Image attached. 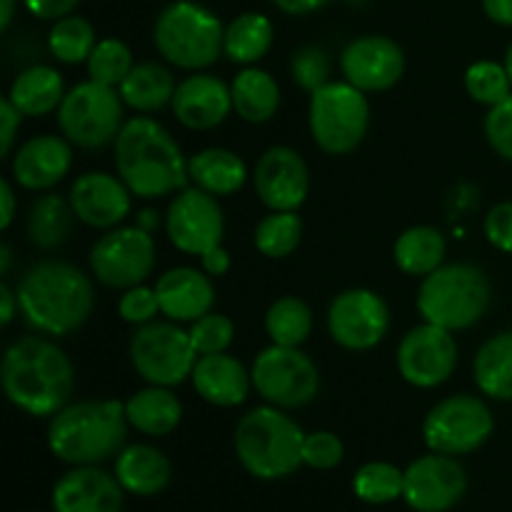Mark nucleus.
<instances>
[{
    "label": "nucleus",
    "instance_id": "55",
    "mask_svg": "<svg viewBox=\"0 0 512 512\" xmlns=\"http://www.w3.org/2000/svg\"><path fill=\"white\" fill-rule=\"evenodd\" d=\"M15 8H18V0H0V30L10 28L15 18Z\"/></svg>",
    "mask_w": 512,
    "mask_h": 512
},
{
    "label": "nucleus",
    "instance_id": "44",
    "mask_svg": "<svg viewBox=\"0 0 512 512\" xmlns=\"http://www.w3.org/2000/svg\"><path fill=\"white\" fill-rule=\"evenodd\" d=\"M345 445L330 430H315L305 435L303 443V465L313 470H333L343 463Z\"/></svg>",
    "mask_w": 512,
    "mask_h": 512
},
{
    "label": "nucleus",
    "instance_id": "9",
    "mask_svg": "<svg viewBox=\"0 0 512 512\" xmlns=\"http://www.w3.org/2000/svg\"><path fill=\"white\" fill-rule=\"evenodd\" d=\"M123 98L118 88L85 80L65 93L58 108L63 138L85 150H98L115 143L125 125Z\"/></svg>",
    "mask_w": 512,
    "mask_h": 512
},
{
    "label": "nucleus",
    "instance_id": "8",
    "mask_svg": "<svg viewBox=\"0 0 512 512\" xmlns=\"http://www.w3.org/2000/svg\"><path fill=\"white\" fill-rule=\"evenodd\" d=\"M310 135L315 145L328 155H348L365 140L370 128L368 95L360 88L343 83H325L310 93L308 108Z\"/></svg>",
    "mask_w": 512,
    "mask_h": 512
},
{
    "label": "nucleus",
    "instance_id": "20",
    "mask_svg": "<svg viewBox=\"0 0 512 512\" xmlns=\"http://www.w3.org/2000/svg\"><path fill=\"white\" fill-rule=\"evenodd\" d=\"M70 208L75 218L95 230L120 228L133 208V193L120 180V175L110 173H85L70 188Z\"/></svg>",
    "mask_w": 512,
    "mask_h": 512
},
{
    "label": "nucleus",
    "instance_id": "16",
    "mask_svg": "<svg viewBox=\"0 0 512 512\" xmlns=\"http://www.w3.org/2000/svg\"><path fill=\"white\" fill-rule=\"evenodd\" d=\"M170 243L188 255H203L223 245L225 215L218 198L200 188H183L165 213Z\"/></svg>",
    "mask_w": 512,
    "mask_h": 512
},
{
    "label": "nucleus",
    "instance_id": "5",
    "mask_svg": "<svg viewBox=\"0 0 512 512\" xmlns=\"http://www.w3.org/2000/svg\"><path fill=\"white\" fill-rule=\"evenodd\" d=\"M305 433L285 410L263 405L235 425L233 448L240 465L258 480H280L303 465Z\"/></svg>",
    "mask_w": 512,
    "mask_h": 512
},
{
    "label": "nucleus",
    "instance_id": "12",
    "mask_svg": "<svg viewBox=\"0 0 512 512\" xmlns=\"http://www.w3.org/2000/svg\"><path fill=\"white\" fill-rule=\"evenodd\" d=\"M250 375L260 398L280 410L305 408L320 393L318 365L300 348L270 343L258 353Z\"/></svg>",
    "mask_w": 512,
    "mask_h": 512
},
{
    "label": "nucleus",
    "instance_id": "54",
    "mask_svg": "<svg viewBox=\"0 0 512 512\" xmlns=\"http://www.w3.org/2000/svg\"><path fill=\"white\" fill-rule=\"evenodd\" d=\"M0 305H3V310H0V325H10L13 323L15 313L20 310V300H18V293H13L10 290V285H0Z\"/></svg>",
    "mask_w": 512,
    "mask_h": 512
},
{
    "label": "nucleus",
    "instance_id": "27",
    "mask_svg": "<svg viewBox=\"0 0 512 512\" xmlns=\"http://www.w3.org/2000/svg\"><path fill=\"white\" fill-rule=\"evenodd\" d=\"M125 415L133 430L150 438H163L173 433L183 420V403L170 388L148 385L125 400Z\"/></svg>",
    "mask_w": 512,
    "mask_h": 512
},
{
    "label": "nucleus",
    "instance_id": "52",
    "mask_svg": "<svg viewBox=\"0 0 512 512\" xmlns=\"http://www.w3.org/2000/svg\"><path fill=\"white\" fill-rule=\"evenodd\" d=\"M0 203H3V215H0V228L8 230L15 220V210H18V200H15V190L10 180H0Z\"/></svg>",
    "mask_w": 512,
    "mask_h": 512
},
{
    "label": "nucleus",
    "instance_id": "26",
    "mask_svg": "<svg viewBox=\"0 0 512 512\" xmlns=\"http://www.w3.org/2000/svg\"><path fill=\"white\" fill-rule=\"evenodd\" d=\"M115 478L125 493L138 498H153L163 493L173 478V468L165 453L153 445H125L115 458Z\"/></svg>",
    "mask_w": 512,
    "mask_h": 512
},
{
    "label": "nucleus",
    "instance_id": "39",
    "mask_svg": "<svg viewBox=\"0 0 512 512\" xmlns=\"http://www.w3.org/2000/svg\"><path fill=\"white\" fill-rule=\"evenodd\" d=\"M405 488V470L395 468L393 463L373 460L365 463L353 478V493L358 500L368 505H388L403 498Z\"/></svg>",
    "mask_w": 512,
    "mask_h": 512
},
{
    "label": "nucleus",
    "instance_id": "4",
    "mask_svg": "<svg viewBox=\"0 0 512 512\" xmlns=\"http://www.w3.org/2000/svg\"><path fill=\"white\" fill-rule=\"evenodd\" d=\"M125 403L113 398L68 403L50 418L48 448L60 463L100 465L118 458L128 443Z\"/></svg>",
    "mask_w": 512,
    "mask_h": 512
},
{
    "label": "nucleus",
    "instance_id": "50",
    "mask_svg": "<svg viewBox=\"0 0 512 512\" xmlns=\"http://www.w3.org/2000/svg\"><path fill=\"white\" fill-rule=\"evenodd\" d=\"M200 268H203L210 278H223V275L230 270V253L223 248V245H218V248L200 255Z\"/></svg>",
    "mask_w": 512,
    "mask_h": 512
},
{
    "label": "nucleus",
    "instance_id": "1",
    "mask_svg": "<svg viewBox=\"0 0 512 512\" xmlns=\"http://www.w3.org/2000/svg\"><path fill=\"white\" fill-rule=\"evenodd\" d=\"M0 378L5 398L33 418H53L70 403L75 390L73 363L43 335H28L10 343Z\"/></svg>",
    "mask_w": 512,
    "mask_h": 512
},
{
    "label": "nucleus",
    "instance_id": "2",
    "mask_svg": "<svg viewBox=\"0 0 512 512\" xmlns=\"http://www.w3.org/2000/svg\"><path fill=\"white\" fill-rule=\"evenodd\" d=\"M25 323L50 338H63L88 323L95 308V290L88 275L73 263L40 260L25 270L18 285Z\"/></svg>",
    "mask_w": 512,
    "mask_h": 512
},
{
    "label": "nucleus",
    "instance_id": "13",
    "mask_svg": "<svg viewBox=\"0 0 512 512\" xmlns=\"http://www.w3.org/2000/svg\"><path fill=\"white\" fill-rule=\"evenodd\" d=\"M90 270L100 283L115 290L143 285L155 270L153 233L140 225L108 230L90 250Z\"/></svg>",
    "mask_w": 512,
    "mask_h": 512
},
{
    "label": "nucleus",
    "instance_id": "25",
    "mask_svg": "<svg viewBox=\"0 0 512 512\" xmlns=\"http://www.w3.org/2000/svg\"><path fill=\"white\" fill-rule=\"evenodd\" d=\"M190 383L205 403L215 408H238L248 400L253 375L238 358L228 353L198 355Z\"/></svg>",
    "mask_w": 512,
    "mask_h": 512
},
{
    "label": "nucleus",
    "instance_id": "35",
    "mask_svg": "<svg viewBox=\"0 0 512 512\" xmlns=\"http://www.w3.org/2000/svg\"><path fill=\"white\" fill-rule=\"evenodd\" d=\"M73 208L60 195H40L28 213V238L35 248L53 250L68 240L73 230Z\"/></svg>",
    "mask_w": 512,
    "mask_h": 512
},
{
    "label": "nucleus",
    "instance_id": "28",
    "mask_svg": "<svg viewBox=\"0 0 512 512\" xmlns=\"http://www.w3.org/2000/svg\"><path fill=\"white\" fill-rule=\"evenodd\" d=\"M8 98L28 118L58 113L60 103L65 100L63 75L50 68V65H30V68L20 70L15 75V80L10 83Z\"/></svg>",
    "mask_w": 512,
    "mask_h": 512
},
{
    "label": "nucleus",
    "instance_id": "31",
    "mask_svg": "<svg viewBox=\"0 0 512 512\" xmlns=\"http://www.w3.org/2000/svg\"><path fill=\"white\" fill-rule=\"evenodd\" d=\"M473 380L488 398L512 400V330L493 335L478 348L473 360Z\"/></svg>",
    "mask_w": 512,
    "mask_h": 512
},
{
    "label": "nucleus",
    "instance_id": "21",
    "mask_svg": "<svg viewBox=\"0 0 512 512\" xmlns=\"http://www.w3.org/2000/svg\"><path fill=\"white\" fill-rule=\"evenodd\" d=\"M123 500V485L98 465H73L50 495L53 512H123Z\"/></svg>",
    "mask_w": 512,
    "mask_h": 512
},
{
    "label": "nucleus",
    "instance_id": "29",
    "mask_svg": "<svg viewBox=\"0 0 512 512\" xmlns=\"http://www.w3.org/2000/svg\"><path fill=\"white\" fill-rule=\"evenodd\" d=\"M188 175L195 188L215 198H228L243 188L248 180V168L233 150L205 148L188 158Z\"/></svg>",
    "mask_w": 512,
    "mask_h": 512
},
{
    "label": "nucleus",
    "instance_id": "14",
    "mask_svg": "<svg viewBox=\"0 0 512 512\" xmlns=\"http://www.w3.org/2000/svg\"><path fill=\"white\" fill-rule=\"evenodd\" d=\"M390 330V308L375 290L350 288L328 308V333L335 345L353 353L373 350Z\"/></svg>",
    "mask_w": 512,
    "mask_h": 512
},
{
    "label": "nucleus",
    "instance_id": "42",
    "mask_svg": "<svg viewBox=\"0 0 512 512\" xmlns=\"http://www.w3.org/2000/svg\"><path fill=\"white\" fill-rule=\"evenodd\" d=\"M190 340L198 355H215L225 353L235 338V325L228 315L208 313L200 320L190 323Z\"/></svg>",
    "mask_w": 512,
    "mask_h": 512
},
{
    "label": "nucleus",
    "instance_id": "38",
    "mask_svg": "<svg viewBox=\"0 0 512 512\" xmlns=\"http://www.w3.org/2000/svg\"><path fill=\"white\" fill-rule=\"evenodd\" d=\"M303 240V220L298 210H270L255 228V248L270 260L293 255Z\"/></svg>",
    "mask_w": 512,
    "mask_h": 512
},
{
    "label": "nucleus",
    "instance_id": "6",
    "mask_svg": "<svg viewBox=\"0 0 512 512\" xmlns=\"http://www.w3.org/2000/svg\"><path fill=\"white\" fill-rule=\"evenodd\" d=\"M493 303V285L473 263L440 265L425 275L418 290V310L425 323L458 333L485 318Z\"/></svg>",
    "mask_w": 512,
    "mask_h": 512
},
{
    "label": "nucleus",
    "instance_id": "19",
    "mask_svg": "<svg viewBox=\"0 0 512 512\" xmlns=\"http://www.w3.org/2000/svg\"><path fill=\"white\" fill-rule=\"evenodd\" d=\"M253 183L260 203L268 210H298L310 193L308 163L298 150L273 145L260 155Z\"/></svg>",
    "mask_w": 512,
    "mask_h": 512
},
{
    "label": "nucleus",
    "instance_id": "34",
    "mask_svg": "<svg viewBox=\"0 0 512 512\" xmlns=\"http://www.w3.org/2000/svg\"><path fill=\"white\" fill-rule=\"evenodd\" d=\"M275 40L273 20L263 13H243L225 25L223 55L238 65H255L270 53Z\"/></svg>",
    "mask_w": 512,
    "mask_h": 512
},
{
    "label": "nucleus",
    "instance_id": "22",
    "mask_svg": "<svg viewBox=\"0 0 512 512\" xmlns=\"http://www.w3.org/2000/svg\"><path fill=\"white\" fill-rule=\"evenodd\" d=\"M170 108L183 128L213 130L225 123L233 110V93H230V85H225L218 75L195 70L193 75L178 83Z\"/></svg>",
    "mask_w": 512,
    "mask_h": 512
},
{
    "label": "nucleus",
    "instance_id": "7",
    "mask_svg": "<svg viewBox=\"0 0 512 512\" xmlns=\"http://www.w3.org/2000/svg\"><path fill=\"white\" fill-rule=\"evenodd\" d=\"M158 53L183 70H203L223 55L225 25L218 15L193 0L165 5L153 28Z\"/></svg>",
    "mask_w": 512,
    "mask_h": 512
},
{
    "label": "nucleus",
    "instance_id": "11",
    "mask_svg": "<svg viewBox=\"0 0 512 512\" xmlns=\"http://www.w3.org/2000/svg\"><path fill=\"white\" fill-rule=\"evenodd\" d=\"M495 430L493 410L478 395H450L433 405L423 420V440L430 453L470 455L483 448Z\"/></svg>",
    "mask_w": 512,
    "mask_h": 512
},
{
    "label": "nucleus",
    "instance_id": "45",
    "mask_svg": "<svg viewBox=\"0 0 512 512\" xmlns=\"http://www.w3.org/2000/svg\"><path fill=\"white\" fill-rule=\"evenodd\" d=\"M160 313V300L155 288H148V285H135V288H128L123 293L118 303V315L130 325H148L153 323L155 315Z\"/></svg>",
    "mask_w": 512,
    "mask_h": 512
},
{
    "label": "nucleus",
    "instance_id": "10",
    "mask_svg": "<svg viewBox=\"0 0 512 512\" xmlns=\"http://www.w3.org/2000/svg\"><path fill=\"white\" fill-rule=\"evenodd\" d=\"M130 363L135 373L148 385L175 388L190 380L198 353L193 348L188 330L180 323H153L140 325L130 338Z\"/></svg>",
    "mask_w": 512,
    "mask_h": 512
},
{
    "label": "nucleus",
    "instance_id": "17",
    "mask_svg": "<svg viewBox=\"0 0 512 512\" xmlns=\"http://www.w3.org/2000/svg\"><path fill=\"white\" fill-rule=\"evenodd\" d=\"M468 475L450 455L430 453L405 468L403 500L415 512H448L463 500Z\"/></svg>",
    "mask_w": 512,
    "mask_h": 512
},
{
    "label": "nucleus",
    "instance_id": "3",
    "mask_svg": "<svg viewBox=\"0 0 512 512\" xmlns=\"http://www.w3.org/2000/svg\"><path fill=\"white\" fill-rule=\"evenodd\" d=\"M115 170L135 198L158 200L180 193L188 175V158L173 135L153 118L125 120L115 138Z\"/></svg>",
    "mask_w": 512,
    "mask_h": 512
},
{
    "label": "nucleus",
    "instance_id": "58",
    "mask_svg": "<svg viewBox=\"0 0 512 512\" xmlns=\"http://www.w3.org/2000/svg\"><path fill=\"white\" fill-rule=\"evenodd\" d=\"M503 65H505V70H508V75H510V80H512V43L508 45V50H505Z\"/></svg>",
    "mask_w": 512,
    "mask_h": 512
},
{
    "label": "nucleus",
    "instance_id": "30",
    "mask_svg": "<svg viewBox=\"0 0 512 512\" xmlns=\"http://www.w3.org/2000/svg\"><path fill=\"white\" fill-rule=\"evenodd\" d=\"M230 93H233V110L245 123H268L280 108L278 80L268 70L253 68V65L235 75Z\"/></svg>",
    "mask_w": 512,
    "mask_h": 512
},
{
    "label": "nucleus",
    "instance_id": "33",
    "mask_svg": "<svg viewBox=\"0 0 512 512\" xmlns=\"http://www.w3.org/2000/svg\"><path fill=\"white\" fill-rule=\"evenodd\" d=\"M445 250H448V245H445L443 233L438 228H433V225H413L395 240L393 258L395 265L405 275L425 278L433 270H438L440 265H445Z\"/></svg>",
    "mask_w": 512,
    "mask_h": 512
},
{
    "label": "nucleus",
    "instance_id": "43",
    "mask_svg": "<svg viewBox=\"0 0 512 512\" xmlns=\"http://www.w3.org/2000/svg\"><path fill=\"white\" fill-rule=\"evenodd\" d=\"M290 75H293L295 85L308 93H315L330 83V58L323 48L318 45H303L298 53L290 60Z\"/></svg>",
    "mask_w": 512,
    "mask_h": 512
},
{
    "label": "nucleus",
    "instance_id": "49",
    "mask_svg": "<svg viewBox=\"0 0 512 512\" xmlns=\"http://www.w3.org/2000/svg\"><path fill=\"white\" fill-rule=\"evenodd\" d=\"M25 8L40 20H60L73 13L80 0H23Z\"/></svg>",
    "mask_w": 512,
    "mask_h": 512
},
{
    "label": "nucleus",
    "instance_id": "23",
    "mask_svg": "<svg viewBox=\"0 0 512 512\" xmlns=\"http://www.w3.org/2000/svg\"><path fill=\"white\" fill-rule=\"evenodd\" d=\"M60 135H35L25 140L13 155L10 173L25 190H50L68 175L73 165V148Z\"/></svg>",
    "mask_w": 512,
    "mask_h": 512
},
{
    "label": "nucleus",
    "instance_id": "46",
    "mask_svg": "<svg viewBox=\"0 0 512 512\" xmlns=\"http://www.w3.org/2000/svg\"><path fill=\"white\" fill-rule=\"evenodd\" d=\"M485 138H488L490 148L500 158L512 163V95H508L495 108H488V115H485Z\"/></svg>",
    "mask_w": 512,
    "mask_h": 512
},
{
    "label": "nucleus",
    "instance_id": "51",
    "mask_svg": "<svg viewBox=\"0 0 512 512\" xmlns=\"http://www.w3.org/2000/svg\"><path fill=\"white\" fill-rule=\"evenodd\" d=\"M480 3H483L485 15H488L495 25L512 28V0H480Z\"/></svg>",
    "mask_w": 512,
    "mask_h": 512
},
{
    "label": "nucleus",
    "instance_id": "37",
    "mask_svg": "<svg viewBox=\"0 0 512 512\" xmlns=\"http://www.w3.org/2000/svg\"><path fill=\"white\" fill-rule=\"evenodd\" d=\"M95 45H98V35H95L93 23L83 15L70 13L65 18L53 20V28L48 33V50L60 63H88Z\"/></svg>",
    "mask_w": 512,
    "mask_h": 512
},
{
    "label": "nucleus",
    "instance_id": "36",
    "mask_svg": "<svg viewBox=\"0 0 512 512\" xmlns=\"http://www.w3.org/2000/svg\"><path fill=\"white\" fill-rule=\"evenodd\" d=\"M313 325V310L295 295L278 298L265 313V333L270 343L285 345V348H300L313 335Z\"/></svg>",
    "mask_w": 512,
    "mask_h": 512
},
{
    "label": "nucleus",
    "instance_id": "47",
    "mask_svg": "<svg viewBox=\"0 0 512 512\" xmlns=\"http://www.w3.org/2000/svg\"><path fill=\"white\" fill-rule=\"evenodd\" d=\"M485 238L493 248H498L500 253L512 255V200L498 203L490 208V213L485 215Z\"/></svg>",
    "mask_w": 512,
    "mask_h": 512
},
{
    "label": "nucleus",
    "instance_id": "56",
    "mask_svg": "<svg viewBox=\"0 0 512 512\" xmlns=\"http://www.w3.org/2000/svg\"><path fill=\"white\" fill-rule=\"evenodd\" d=\"M138 225L143 230H148V233H153V230L160 225L158 213H155V210H150V208L143 210V213H138Z\"/></svg>",
    "mask_w": 512,
    "mask_h": 512
},
{
    "label": "nucleus",
    "instance_id": "53",
    "mask_svg": "<svg viewBox=\"0 0 512 512\" xmlns=\"http://www.w3.org/2000/svg\"><path fill=\"white\" fill-rule=\"evenodd\" d=\"M270 3L288 15H308L328 5L330 0H270Z\"/></svg>",
    "mask_w": 512,
    "mask_h": 512
},
{
    "label": "nucleus",
    "instance_id": "57",
    "mask_svg": "<svg viewBox=\"0 0 512 512\" xmlns=\"http://www.w3.org/2000/svg\"><path fill=\"white\" fill-rule=\"evenodd\" d=\"M0 253H3V255H0V258H3V268H0V270H3V275H5V273H8V268H10V248H8V245H3V248H0Z\"/></svg>",
    "mask_w": 512,
    "mask_h": 512
},
{
    "label": "nucleus",
    "instance_id": "24",
    "mask_svg": "<svg viewBox=\"0 0 512 512\" xmlns=\"http://www.w3.org/2000/svg\"><path fill=\"white\" fill-rule=\"evenodd\" d=\"M155 293L160 300V313L173 323H195L203 315L213 313L215 288L203 268L180 265L168 270L155 283Z\"/></svg>",
    "mask_w": 512,
    "mask_h": 512
},
{
    "label": "nucleus",
    "instance_id": "41",
    "mask_svg": "<svg viewBox=\"0 0 512 512\" xmlns=\"http://www.w3.org/2000/svg\"><path fill=\"white\" fill-rule=\"evenodd\" d=\"M88 75L95 83L110 85V88H120L130 70L135 68L133 53L128 45L118 38H103L98 40L95 50L88 58Z\"/></svg>",
    "mask_w": 512,
    "mask_h": 512
},
{
    "label": "nucleus",
    "instance_id": "40",
    "mask_svg": "<svg viewBox=\"0 0 512 512\" xmlns=\"http://www.w3.org/2000/svg\"><path fill=\"white\" fill-rule=\"evenodd\" d=\"M465 90L475 103L495 108L512 95V80L505 65L498 60H478L465 70Z\"/></svg>",
    "mask_w": 512,
    "mask_h": 512
},
{
    "label": "nucleus",
    "instance_id": "48",
    "mask_svg": "<svg viewBox=\"0 0 512 512\" xmlns=\"http://www.w3.org/2000/svg\"><path fill=\"white\" fill-rule=\"evenodd\" d=\"M23 118L25 115L15 108L13 100L3 95V100H0V123H3V130H0V153H3V158H8L10 150H13Z\"/></svg>",
    "mask_w": 512,
    "mask_h": 512
},
{
    "label": "nucleus",
    "instance_id": "18",
    "mask_svg": "<svg viewBox=\"0 0 512 512\" xmlns=\"http://www.w3.org/2000/svg\"><path fill=\"white\" fill-rule=\"evenodd\" d=\"M340 68L345 80L363 93H383L403 78L405 53L388 35H360L345 45Z\"/></svg>",
    "mask_w": 512,
    "mask_h": 512
},
{
    "label": "nucleus",
    "instance_id": "32",
    "mask_svg": "<svg viewBox=\"0 0 512 512\" xmlns=\"http://www.w3.org/2000/svg\"><path fill=\"white\" fill-rule=\"evenodd\" d=\"M175 88L178 83H175L170 68L148 60V63L135 65L118 90L123 103L138 113H158L165 105L173 103Z\"/></svg>",
    "mask_w": 512,
    "mask_h": 512
},
{
    "label": "nucleus",
    "instance_id": "15",
    "mask_svg": "<svg viewBox=\"0 0 512 512\" xmlns=\"http://www.w3.org/2000/svg\"><path fill=\"white\" fill-rule=\"evenodd\" d=\"M458 368V340L440 325L423 323L405 333L398 345V370L413 388H438Z\"/></svg>",
    "mask_w": 512,
    "mask_h": 512
}]
</instances>
